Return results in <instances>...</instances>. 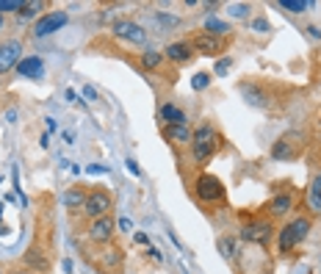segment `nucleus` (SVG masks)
<instances>
[{
	"label": "nucleus",
	"mask_w": 321,
	"mask_h": 274,
	"mask_svg": "<svg viewBox=\"0 0 321 274\" xmlns=\"http://www.w3.org/2000/svg\"><path fill=\"white\" fill-rule=\"evenodd\" d=\"M11 274H39V271H31V269H28V271H11Z\"/></svg>",
	"instance_id": "41"
},
{
	"label": "nucleus",
	"mask_w": 321,
	"mask_h": 274,
	"mask_svg": "<svg viewBox=\"0 0 321 274\" xmlns=\"http://www.w3.org/2000/svg\"><path fill=\"white\" fill-rule=\"evenodd\" d=\"M125 166L130 169V174H139V177H142V169H139V164H136L133 158H127V161H125Z\"/></svg>",
	"instance_id": "33"
},
{
	"label": "nucleus",
	"mask_w": 321,
	"mask_h": 274,
	"mask_svg": "<svg viewBox=\"0 0 321 274\" xmlns=\"http://www.w3.org/2000/svg\"><path fill=\"white\" fill-rule=\"evenodd\" d=\"M106 255H108V258H106V266H108V269H114V266L122 263V249H116V252L111 249V252H106Z\"/></svg>",
	"instance_id": "27"
},
{
	"label": "nucleus",
	"mask_w": 321,
	"mask_h": 274,
	"mask_svg": "<svg viewBox=\"0 0 321 274\" xmlns=\"http://www.w3.org/2000/svg\"><path fill=\"white\" fill-rule=\"evenodd\" d=\"M191 136L194 130L189 125H163V139L172 144H191Z\"/></svg>",
	"instance_id": "14"
},
{
	"label": "nucleus",
	"mask_w": 321,
	"mask_h": 274,
	"mask_svg": "<svg viewBox=\"0 0 321 274\" xmlns=\"http://www.w3.org/2000/svg\"><path fill=\"white\" fill-rule=\"evenodd\" d=\"M150 258H153L155 263H163V252H161V249H155V247H150Z\"/></svg>",
	"instance_id": "35"
},
{
	"label": "nucleus",
	"mask_w": 321,
	"mask_h": 274,
	"mask_svg": "<svg viewBox=\"0 0 321 274\" xmlns=\"http://www.w3.org/2000/svg\"><path fill=\"white\" fill-rule=\"evenodd\" d=\"M0 22H3V20H0Z\"/></svg>",
	"instance_id": "42"
},
{
	"label": "nucleus",
	"mask_w": 321,
	"mask_h": 274,
	"mask_svg": "<svg viewBox=\"0 0 321 274\" xmlns=\"http://www.w3.org/2000/svg\"><path fill=\"white\" fill-rule=\"evenodd\" d=\"M219 144H221V139L216 133V127L211 122H202L194 130V136H191V155H194L197 164H208L213 158V153L219 150Z\"/></svg>",
	"instance_id": "1"
},
{
	"label": "nucleus",
	"mask_w": 321,
	"mask_h": 274,
	"mask_svg": "<svg viewBox=\"0 0 321 274\" xmlns=\"http://www.w3.org/2000/svg\"><path fill=\"white\" fill-rule=\"evenodd\" d=\"M83 202H86V194L80 189H72V191L64 194V205L67 208H78V205H83Z\"/></svg>",
	"instance_id": "22"
},
{
	"label": "nucleus",
	"mask_w": 321,
	"mask_h": 274,
	"mask_svg": "<svg viewBox=\"0 0 321 274\" xmlns=\"http://www.w3.org/2000/svg\"><path fill=\"white\" fill-rule=\"evenodd\" d=\"M233 67V61L230 58H219V61H216V75H227V69Z\"/></svg>",
	"instance_id": "30"
},
{
	"label": "nucleus",
	"mask_w": 321,
	"mask_h": 274,
	"mask_svg": "<svg viewBox=\"0 0 321 274\" xmlns=\"http://www.w3.org/2000/svg\"><path fill=\"white\" fill-rule=\"evenodd\" d=\"M249 11H252V9H249V6H247V3H238V6H230V14H233V17H247V14H249Z\"/></svg>",
	"instance_id": "29"
},
{
	"label": "nucleus",
	"mask_w": 321,
	"mask_h": 274,
	"mask_svg": "<svg viewBox=\"0 0 321 274\" xmlns=\"http://www.w3.org/2000/svg\"><path fill=\"white\" fill-rule=\"evenodd\" d=\"M22 260H25V266L28 269H33V271H48V258H44L39 249H28L25 255H22Z\"/></svg>",
	"instance_id": "18"
},
{
	"label": "nucleus",
	"mask_w": 321,
	"mask_h": 274,
	"mask_svg": "<svg viewBox=\"0 0 321 274\" xmlns=\"http://www.w3.org/2000/svg\"><path fill=\"white\" fill-rule=\"evenodd\" d=\"M252 28L255 31H268V22L263 20V17H258V20H252Z\"/></svg>",
	"instance_id": "32"
},
{
	"label": "nucleus",
	"mask_w": 321,
	"mask_h": 274,
	"mask_svg": "<svg viewBox=\"0 0 321 274\" xmlns=\"http://www.w3.org/2000/svg\"><path fill=\"white\" fill-rule=\"evenodd\" d=\"M307 233H310V219L307 216H296L294 221H288V224L280 230V252L285 255L294 247H299V244L307 238Z\"/></svg>",
	"instance_id": "3"
},
{
	"label": "nucleus",
	"mask_w": 321,
	"mask_h": 274,
	"mask_svg": "<svg viewBox=\"0 0 321 274\" xmlns=\"http://www.w3.org/2000/svg\"><path fill=\"white\" fill-rule=\"evenodd\" d=\"M17 75H20V78H31V80H42L44 78V61L39 56H22V61L17 64Z\"/></svg>",
	"instance_id": "10"
},
{
	"label": "nucleus",
	"mask_w": 321,
	"mask_h": 274,
	"mask_svg": "<svg viewBox=\"0 0 321 274\" xmlns=\"http://www.w3.org/2000/svg\"><path fill=\"white\" fill-rule=\"evenodd\" d=\"M163 58H169L174 64H189L194 58V48H191V42H172L166 48V53H163Z\"/></svg>",
	"instance_id": "13"
},
{
	"label": "nucleus",
	"mask_w": 321,
	"mask_h": 274,
	"mask_svg": "<svg viewBox=\"0 0 321 274\" xmlns=\"http://www.w3.org/2000/svg\"><path fill=\"white\" fill-rule=\"evenodd\" d=\"M194 191H197V197H200L205 205H211V202H221V200H224V194H227L224 183H221L216 174H208V172H202L200 177H197Z\"/></svg>",
	"instance_id": "4"
},
{
	"label": "nucleus",
	"mask_w": 321,
	"mask_h": 274,
	"mask_svg": "<svg viewBox=\"0 0 321 274\" xmlns=\"http://www.w3.org/2000/svg\"><path fill=\"white\" fill-rule=\"evenodd\" d=\"M161 119L166 122V125H189V119H186V114L180 111L177 106H172V103H166V106H161Z\"/></svg>",
	"instance_id": "17"
},
{
	"label": "nucleus",
	"mask_w": 321,
	"mask_h": 274,
	"mask_svg": "<svg viewBox=\"0 0 321 274\" xmlns=\"http://www.w3.org/2000/svg\"><path fill=\"white\" fill-rule=\"evenodd\" d=\"M219 252H221V258H227V260H233L238 255V249H236V241L233 238H219Z\"/></svg>",
	"instance_id": "23"
},
{
	"label": "nucleus",
	"mask_w": 321,
	"mask_h": 274,
	"mask_svg": "<svg viewBox=\"0 0 321 274\" xmlns=\"http://www.w3.org/2000/svg\"><path fill=\"white\" fill-rule=\"evenodd\" d=\"M20 61H22V44L17 39L0 42V75H9L11 69H17Z\"/></svg>",
	"instance_id": "7"
},
{
	"label": "nucleus",
	"mask_w": 321,
	"mask_h": 274,
	"mask_svg": "<svg viewBox=\"0 0 321 274\" xmlns=\"http://www.w3.org/2000/svg\"><path fill=\"white\" fill-rule=\"evenodd\" d=\"M291 208H294V194H277L268 202V213H271V216H285Z\"/></svg>",
	"instance_id": "16"
},
{
	"label": "nucleus",
	"mask_w": 321,
	"mask_h": 274,
	"mask_svg": "<svg viewBox=\"0 0 321 274\" xmlns=\"http://www.w3.org/2000/svg\"><path fill=\"white\" fill-rule=\"evenodd\" d=\"M305 153V136L299 130H288L271 144V158L274 161H294Z\"/></svg>",
	"instance_id": "2"
},
{
	"label": "nucleus",
	"mask_w": 321,
	"mask_h": 274,
	"mask_svg": "<svg viewBox=\"0 0 321 274\" xmlns=\"http://www.w3.org/2000/svg\"><path fill=\"white\" fill-rule=\"evenodd\" d=\"M307 205H310L316 213H321V174L313 177L310 189H307Z\"/></svg>",
	"instance_id": "19"
},
{
	"label": "nucleus",
	"mask_w": 321,
	"mask_h": 274,
	"mask_svg": "<svg viewBox=\"0 0 321 274\" xmlns=\"http://www.w3.org/2000/svg\"><path fill=\"white\" fill-rule=\"evenodd\" d=\"M241 95H244V100H247L249 106H255V108H263L268 103V95L255 83H241Z\"/></svg>",
	"instance_id": "15"
},
{
	"label": "nucleus",
	"mask_w": 321,
	"mask_h": 274,
	"mask_svg": "<svg viewBox=\"0 0 321 274\" xmlns=\"http://www.w3.org/2000/svg\"><path fill=\"white\" fill-rule=\"evenodd\" d=\"M89 174H106L108 172V166H103V164H91L89 169H86Z\"/></svg>",
	"instance_id": "31"
},
{
	"label": "nucleus",
	"mask_w": 321,
	"mask_h": 274,
	"mask_svg": "<svg viewBox=\"0 0 321 274\" xmlns=\"http://www.w3.org/2000/svg\"><path fill=\"white\" fill-rule=\"evenodd\" d=\"M191 86H194L197 92H200V89H208V86H211V72H197L194 78H191Z\"/></svg>",
	"instance_id": "26"
},
{
	"label": "nucleus",
	"mask_w": 321,
	"mask_h": 274,
	"mask_svg": "<svg viewBox=\"0 0 321 274\" xmlns=\"http://www.w3.org/2000/svg\"><path fill=\"white\" fill-rule=\"evenodd\" d=\"M271 236H274V224L268 219H255L241 227V238L247 244H266Z\"/></svg>",
	"instance_id": "5"
},
{
	"label": "nucleus",
	"mask_w": 321,
	"mask_h": 274,
	"mask_svg": "<svg viewBox=\"0 0 321 274\" xmlns=\"http://www.w3.org/2000/svg\"><path fill=\"white\" fill-rule=\"evenodd\" d=\"M111 205H114L111 194H108V191H100V189H97V191H91V194H86L83 213H86V216H91V219H103V216H108Z\"/></svg>",
	"instance_id": "6"
},
{
	"label": "nucleus",
	"mask_w": 321,
	"mask_h": 274,
	"mask_svg": "<svg viewBox=\"0 0 321 274\" xmlns=\"http://www.w3.org/2000/svg\"><path fill=\"white\" fill-rule=\"evenodd\" d=\"M161 64H163V56L155 53V50H147V53L142 56V67L144 69H161Z\"/></svg>",
	"instance_id": "21"
},
{
	"label": "nucleus",
	"mask_w": 321,
	"mask_h": 274,
	"mask_svg": "<svg viewBox=\"0 0 321 274\" xmlns=\"http://www.w3.org/2000/svg\"><path fill=\"white\" fill-rule=\"evenodd\" d=\"M307 33H310V39H316V42H321V28L310 25V28H307Z\"/></svg>",
	"instance_id": "37"
},
{
	"label": "nucleus",
	"mask_w": 321,
	"mask_h": 274,
	"mask_svg": "<svg viewBox=\"0 0 321 274\" xmlns=\"http://www.w3.org/2000/svg\"><path fill=\"white\" fill-rule=\"evenodd\" d=\"M111 31H114L116 39H125V42H133V44H144V42H147L144 28L136 25V22H130V20H116Z\"/></svg>",
	"instance_id": "9"
},
{
	"label": "nucleus",
	"mask_w": 321,
	"mask_h": 274,
	"mask_svg": "<svg viewBox=\"0 0 321 274\" xmlns=\"http://www.w3.org/2000/svg\"><path fill=\"white\" fill-rule=\"evenodd\" d=\"M67 100H69V103H83V100H78V95H75L72 89H67Z\"/></svg>",
	"instance_id": "38"
},
{
	"label": "nucleus",
	"mask_w": 321,
	"mask_h": 274,
	"mask_svg": "<svg viewBox=\"0 0 321 274\" xmlns=\"http://www.w3.org/2000/svg\"><path fill=\"white\" fill-rule=\"evenodd\" d=\"M119 227H122V230L127 233V230H130V227H133V224H130V219H119Z\"/></svg>",
	"instance_id": "39"
},
{
	"label": "nucleus",
	"mask_w": 321,
	"mask_h": 274,
	"mask_svg": "<svg viewBox=\"0 0 321 274\" xmlns=\"http://www.w3.org/2000/svg\"><path fill=\"white\" fill-rule=\"evenodd\" d=\"M205 33H213V36H227L230 33V25L227 22H221V20H216V17H208L205 20Z\"/></svg>",
	"instance_id": "20"
},
{
	"label": "nucleus",
	"mask_w": 321,
	"mask_h": 274,
	"mask_svg": "<svg viewBox=\"0 0 321 274\" xmlns=\"http://www.w3.org/2000/svg\"><path fill=\"white\" fill-rule=\"evenodd\" d=\"M39 9H44V3H22V9H20V20H33L36 17V11Z\"/></svg>",
	"instance_id": "25"
},
{
	"label": "nucleus",
	"mask_w": 321,
	"mask_h": 274,
	"mask_svg": "<svg viewBox=\"0 0 321 274\" xmlns=\"http://www.w3.org/2000/svg\"><path fill=\"white\" fill-rule=\"evenodd\" d=\"M191 48L200 56H216V53H221V39L213 36V33H197Z\"/></svg>",
	"instance_id": "12"
},
{
	"label": "nucleus",
	"mask_w": 321,
	"mask_h": 274,
	"mask_svg": "<svg viewBox=\"0 0 321 274\" xmlns=\"http://www.w3.org/2000/svg\"><path fill=\"white\" fill-rule=\"evenodd\" d=\"M83 95H86V100H91V103L97 100V89H95V86H83Z\"/></svg>",
	"instance_id": "34"
},
{
	"label": "nucleus",
	"mask_w": 321,
	"mask_h": 274,
	"mask_svg": "<svg viewBox=\"0 0 321 274\" xmlns=\"http://www.w3.org/2000/svg\"><path fill=\"white\" fill-rule=\"evenodd\" d=\"M133 238H136V244H139V247H150V238L144 236V233H136Z\"/></svg>",
	"instance_id": "36"
},
{
	"label": "nucleus",
	"mask_w": 321,
	"mask_h": 274,
	"mask_svg": "<svg viewBox=\"0 0 321 274\" xmlns=\"http://www.w3.org/2000/svg\"><path fill=\"white\" fill-rule=\"evenodd\" d=\"M22 3L20 0H0V11H20Z\"/></svg>",
	"instance_id": "28"
},
{
	"label": "nucleus",
	"mask_w": 321,
	"mask_h": 274,
	"mask_svg": "<svg viewBox=\"0 0 321 274\" xmlns=\"http://www.w3.org/2000/svg\"><path fill=\"white\" fill-rule=\"evenodd\" d=\"M114 230H116V221L111 216L95 219V221H91V227H89V238H91V241H97V244H106V241L114 238Z\"/></svg>",
	"instance_id": "11"
},
{
	"label": "nucleus",
	"mask_w": 321,
	"mask_h": 274,
	"mask_svg": "<svg viewBox=\"0 0 321 274\" xmlns=\"http://www.w3.org/2000/svg\"><path fill=\"white\" fill-rule=\"evenodd\" d=\"M280 6H283V9H288V11H294V14H302V11L310 9V3H307V0H280Z\"/></svg>",
	"instance_id": "24"
},
{
	"label": "nucleus",
	"mask_w": 321,
	"mask_h": 274,
	"mask_svg": "<svg viewBox=\"0 0 321 274\" xmlns=\"http://www.w3.org/2000/svg\"><path fill=\"white\" fill-rule=\"evenodd\" d=\"M53 130H58V122L56 119H48V133H53Z\"/></svg>",
	"instance_id": "40"
},
{
	"label": "nucleus",
	"mask_w": 321,
	"mask_h": 274,
	"mask_svg": "<svg viewBox=\"0 0 321 274\" xmlns=\"http://www.w3.org/2000/svg\"><path fill=\"white\" fill-rule=\"evenodd\" d=\"M69 22V14L67 11H48V14L42 17V20H36V25H33V36H48V33H56L58 28H64Z\"/></svg>",
	"instance_id": "8"
}]
</instances>
